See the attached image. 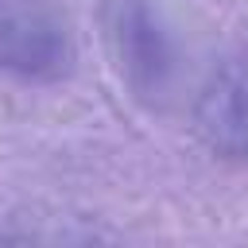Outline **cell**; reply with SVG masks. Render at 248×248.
Segmentation results:
<instances>
[{
	"instance_id": "obj_2",
	"label": "cell",
	"mask_w": 248,
	"mask_h": 248,
	"mask_svg": "<svg viewBox=\"0 0 248 248\" xmlns=\"http://www.w3.org/2000/svg\"><path fill=\"white\" fill-rule=\"evenodd\" d=\"M74 31L54 0H0V70L50 85L74 70Z\"/></svg>"
},
{
	"instance_id": "obj_3",
	"label": "cell",
	"mask_w": 248,
	"mask_h": 248,
	"mask_svg": "<svg viewBox=\"0 0 248 248\" xmlns=\"http://www.w3.org/2000/svg\"><path fill=\"white\" fill-rule=\"evenodd\" d=\"M194 128L225 159H248V43L213 62L194 93Z\"/></svg>"
},
{
	"instance_id": "obj_1",
	"label": "cell",
	"mask_w": 248,
	"mask_h": 248,
	"mask_svg": "<svg viewBox=\"0 0 248 248\" xmlns=\"http://www.w3.org/2000/svg\"><path fill=\"white\" fill-rule=\"evenodd\" d=\"M101 31L136 101L147 108L194 101L209 66H202V31L182 0H101Z\"/></svg>"
}]
</instances>
